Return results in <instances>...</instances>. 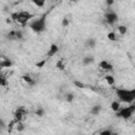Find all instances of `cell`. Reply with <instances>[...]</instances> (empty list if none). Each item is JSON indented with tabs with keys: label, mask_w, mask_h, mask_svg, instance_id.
<instances>
[{
	"label": "cell",
	"mask_w": 135,
	"mask_h": 135,
	"mask_svg": "<svg viewBox=\"0 0 135 135\" xmlns=\"http://www.w3.org/2000/svg\"><path fill=\"white\" fill-rule=\"evenodd\" d=\"M94 62V57L93 56H85L83 59H82V63L84 64V65H89V64H91V63H93Z\"/></svg>",
	"instance_id": "11"
},
{
	"label": "cell",
	"mask_w": 135,
	"mask_h": 135,
	"mask_svg": "<svg viewBox=\"0 0 135 135\" xmlns=\"http://www.w3.org/2000/svg\"><path fill=\"white\" fill-rule=\"evenodd\" d=\"M6 83H7L6 78H5L4 76H1V77H0V84H1L2 86H5V85H6Z\"/></svg>",
	"instance_id": "25"
},
{
	"label": "cell",
	"mask_w": 135,
	"mask_h": 135,
	"mask_svg": "<svg viewBox=\"0 0 135 135\" xmlns=\"http://www.w3.org/2000/svg\"><path fill=\"white\" fill-rule=\"evenodd\" d=\"M85 45L89 46V47H91V49H93V47H95V45H96V40H95L94 38H89V39L85 41Z\"/></svg>",
	"instance_id": "12"
},
{
	"label": "cell",
	"mask_w": 135,
	"mask_h": 135,
	"mask_svg": "<svg viewBox=\"0 0 135 135\" xmlns=\"http://www.w3.org/2000/svg\"><path fill=\"white\" fill-rule=\"evenodd\" d=\"M100 134H101V135H112L113 132H112L111 130H103V131L100 132Z\"/></svg>",
	"instance_id": "26"
},
{
	"label": "cell",
	"mask_w": 135,
	"mask_h": 135,
	"mask_svg": "<svg viewBox=\"0 0 135 135\" xmlns=\"http://www.w3.org/2000/svg\"><path fill=\"white\" fill-rule=\"evenodd\" d=\"M116 95H117L118 99L121 102L133 103L134 100H135V89H132V90L117 89L116 90Z\"/></svg>",
	"instance_id": "1"
},
{
	"label": "cell",
	"mask_w": 135,
	"mask_h": 135,
	"mask_svg": "<svg viewBox=\"0 0 135 135\" xmlns=\"http://www.w3.org/2000/svg\"><path fill=\"white\" fill-rule=\"evenodd\" d=\"M61 25H62L63 27H66V26L70 25V20L68 19V17H64V18L62 19V21H61Z\"/></svg>",
	"instance_id": "23"
},
{
	"label": "cell",
	"mask_w": 135,
	"mask_h": 135,
	"mask_svg": "<svg viewBox=\"0 0 135 135\" xmlns=\"http://www.w3.org/2000/svg\"><path fill=\"white\" fill-rule=\"evenodd\" d=\"M101 105H99V104H96V105H94L92 109H91V114L92 115H98L100 112H101Z\"/></svg>",
	"instance_id": "10"
},
{
	"label": "cell",
	"mask_w": 135,
	"mask_h": 135,
	"mask_svg": "<svg viewBox=\"0 0 135 135\" xmlns=\"http://www.w3.org/2000/svg\"><path fill=\"white\" fill-rule=\"evenodd\" d=\"M120 100H114V101H112L111 102V109L116 113V112H118L120 109H121V107H120Z\"/></svg>",
	"instance_id": "8"
},
{
	"label": "cell",
	"mask_w": 135,
	"mask_h": 135,
	"mask_svg": "<svg viewBox=\"0 0 135 135\" xmlns=\"http://www.w3.org/2000/svg\"><path fill=\"white\" fill-rule=\"evenodd\" d=\"M104 19H105V21H107L108 24L112 25V24H114V23L117 22L118 16H117V14H116L115 12H108V13L104 15Z\"/></svg>",
	"instance_id": "5"
},
{
	"label": "cell",
	"mask_w": 135,
	"mask_h": 135,
	"mask_svg": "<svg viewBox=\"0 0 135 135\" xmlns=\"http://www.w3.org/2000/svg\"><path fill=\"white\" fill-rule=\"evenodd\" d=\"M32 2L37 6V7H43L45 4V0H32Z\"/></svg>",
	"instance_id": "16"
},
{
	"label": "cell",
	"mask_w": 135,
	"mask_h": 135,
	"mask_svg": "<svg viewBox=\"0 0 135 135\" xmlns=\"http://www.w3.org/2000/svg\"><path fill=\"white\" fill-rule=\"evenodd\" d=\"M134 102H135V100H134Z\"/></svg>",
	"instance_id": "30"
},
{
	"label": "cell",
	"mask_w": 135,
	"mask_h": 135,
	"mask_svg": "<svg viewBox=\"0 0 135 135\" xmlns=\"http://www.w3.org/2000/svg\"><path fill=\"white\" fill-rule=\"evenodd\" d=\"M13 65V62L9 60V59H2L1 62H0V66L3 69V68H11Z\"/></svg>",
	"instance_id": "9"
},
{
	"label": "cell",
	"mask_w": 135,
	"mask_h": 135,
	"mask_svg": "<svg viewBox=\"0 0 135 135\" xmlns=\"http://www.w3.org/2000/svg\"><path fill=\"white\" fill-rule=\"evenodd\" d=\"M44 114H45V110H44L43 108H38V109L36 110V115H37V116L42 117V116H44Z\"/></svg>",
	"instance_id": "18"
},
{
	"label": "cell",
	"mask_w": 135,
	"mask_h": 135,
	"mask_svg": "<svg viewBox=\"0 0 135 135\" xmlns=\"http://www.w3.org/2000/svg\"><path fill=\"white\" fill-rule=\"evenodd\" d=\"M7 38L9 40H17V36H16V31H11L7 33Z\"/></svg>",
	"instance_id": "17"
},
{
	"label": "cell",
	"mask_w": 135,
	"mask_h": 135,
	"mask_svg": "<svg viewBox=\"0 0 135 135\" xmlns=\"http://www.w3.org/2000/svg\"><path fill=\"white\" fill-rule=\"evenodd\" d=\"M22 80H23V81H25V82H26V83H28V84L33 83V79H32L28 75H23V76H22Z\"/></svg>",
	"instance_id": "21"
},
{
	"label": "cell",
	"mask_w": 135,
	"mask_h": 135,
	"mask_svg": "<svg viewBox=\"0 0 135 135\" xmlns=\"http://www.w3.org/2000/svg\"><path fill=\"white\" fill-rule=\"evenodd\" d=\"M114 2H115V0H105V4L108 6H112L114 4Z\"/></svg>",
	"instance_id": "28"
},
{
	"label": "cell",
	"mask_w": 135,
	"mask_h": 135,
	"mask_svg": "<svg viewBox=\"0 0 135 135\" xmlns=\"http://www.w3.org/2000/svg\"><path fill=\"white\" fill-rule=\"evenodd\" d=\"M99 68L102 69V70H104V71H112V70H113L112 63H110V62L107 61V60H101V61L99 62Z\"/></svg>",
	"instance_id": "7"
},
{
	"label": "cell",
	"mask_w": 135,
	"mask_h": 135,
	"mask_svg": "<svg viewBox=\"0 0 135 135\" xmlns=\"http://www.w3.org/2000/svg\"><path fill=\"white\" fill-rule=\"evenodd\" d=\"M74 94H72V93H68V94H65V100L68 101V102H73V100H74Z\"/></svg>",
	"instance_id": "19"
},
{
	"label": "cell",
	"mask_w": 135,
	"mask_h": 135,
	"mask_svg": "<svg viewBox=\"0 0 135 135\" xmlns=\"http://www.w3.org/2000/svg\"><path fill=\"white\" fill-rule=\"evenodd\" d=\"M30 27L35 33H42L45 31L46 27V15L41 16L38 19H35L30 23Z\"/></svg>",
	"instance_id": "2"
},
{
	"label": "cell",
	"mask_w": 135,
	"mask_h": 135,
	"mask_svg": "<svg viewBox=\"0 0 135 135\" xmlns=\"http://www.w3.org/2000/svg\"><path fill=\"white\" fill-rule=\"evenodd\" d=\"M58 51H59L58 45L55 44V43H52L51 46H50V49H49V51H47V53H46V56L47 57H53L54 55H56L58 53Z\"/></svg>",
	"instance_id": "6"
},
{
	"label": "cell",
	"mask_w": 135,
	"mask_h": 135,
	"mask_svg": "<svg viewBox=\"0 0 135 135\" xmlns=\"http://www.w3.org/2000/svg\"><path fill=\"white\" fill-rule=\"evenodd\" d=\"M107 37H108V39L111 40V41H115V40H116V34H115L114 32H110V33L107 35Z\"/></svg>",
	"instance_id": "20"
},
{
	"label": "cell",
	"mask_w": 135,
	"mask_h": 135,
	"mask_svg": "<svg viewBox=\"0 0 135 135\" xmlns=\"http://www.w3.org/2000/svg\"><path fill=\"white\" fill-rule=\"evenodd\" d=\"M117 31H118V33H119L120 35H124V34H127V32H128V27H127V25H118Z\"/></svg>",
	"instance_id": "14"
},
{
	"label": "cell",
	"mask_w": 135,
	"mask_h": 135,
	"mask_svg": "<svg viewBox=\"0 0 135 135\" xmlns=\"http://www.w3.org/2000/svg\"><path fill=\"white\" fill-rule=\"evenodd\" d=\"M74 84H75V86H77V88H79V89H84V88H85V84L82 83V82L79 81V80H75V81H74Z\"/></svg>",
	"instance_id": "22"
},
{
	"label": "cell",
	"mask_w": 135,
	"mask_h": 135,
	"mask_svg": "<svg viewBox=\"0 0 135 135\" xmlns=\"http://www.w3.org/2000/svg\"><path fill=\"white\" fill-rule=\"evenodd\" d=\"M56 68H57L58 70H60V71H63V70L65 69V64H64V62H63L62 59H60V60H58V61L56 62Z\"/></svg>",
	"instance_id": "15"
},
{
	"label": "cell",
	"mask_w": 135,
	"mask_h": 135,
	"mask_svg": "<svg viewBox=\"0 0 135 135\" xmlns=\"http://www.w3.org/2000/svg\"><path fill=\"white\" fill-rule=\"evenodd\" d=\"M12 19L15 21V22H18L22 25H25L33 17V15L26 11H21V12H17V13H13L11 15Z\"/></svg>",
	"instance_id": "3"
},
{
	"label": "cell",
	"mask_w": 135,
	"mask_h": 135,
	"mask_svg": "<svg viewBox=\"0 0 135 135\" xmlns=\"http://www.w3.org/2000/svg\"><path fill=\"white\" fill-rule=\"evenodd\" d=\"M45 62H46V59H43V60H40V61H38V62H36V66H37V68H39V69H41V68H43V66H44V64H45Z\"/></svg>",
	"instance_id": "24"
},
{
	"label": "cell",
	"mask_w": 135,
	"mask_h": 135,
	"mask_svg": "<svg viewBox=\"0 0 135 135\" xmlns=\"http://www.w3.org/2000/svg\"><path fill=\"white\" fill-rule=\"evenodd\" d=\"M71 2H76V1H78V0H70Z\"/></svg>",
	"instance_id": "29"
},
{
	"label": "cell",
	"mask_w": 135,
	"mask_h": 135,
	"mask_svg": "<svg viewBox=\"0 0 135 135\" xmlns=\"http://www.w3.org/2000/svg\"><path fill=\"white\" fill-rule=\"evenodd\" d=\"M134 112H135V103H130L129 107L120 109L118 112H116V114L118 117H120L122 119H129L133 115Z\"/></svg>",
	"instance_id": "4"
},
{
	"label": "cell",
	"mask_w": 135,
	"mask_h": 135,
	"mask_svg": "<svg viewBox=\"0 0 135 135\" xmlns=\"http://www.w3.org/2000/svg\"><path fill=\"white\" fill-rule=\"evenodd\" d=\"M16 36H17V40L23 38V35H22V33H21L20 31H16Z\"/></svg>",
	"instance_id": "27"
},
{
	"label": "cell",
	"mask_w": 135,
	"mask_h": 135,
	"mask_svg": "<svg viewBox=\"0 0 135 135\" xmlns=\"http://www.w3.org/2000/svg\"><path fill=\"white\" fill-rule=\"evenodd\" d=\"M104 80H105L107 83L110 84V85H113L114 82H115V79H114V77H113L112 75H105V76H104Z\"/></svg>",
	"instance_id": "13"
}]
</instances>
